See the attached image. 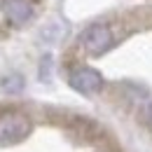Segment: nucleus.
<instances>
[{
    "mask_svg": "<svg viewBox=\"0 0 152 152\" xmlns=\"http://www.w3.org/2000/svg\"><path fill=\"white\" fill-rule=\"evenodd\" d=\"M2 14H5V19L10 23L21 26V23H26L33 17V5H31V0H5Z\"/></svg>",
    "mask_w": 152,
    "mask_h": 152,
    "instance_id": "nucleus-3",
    "label": "nucleus"
},
{
    "mask_svg": "<svg viewBox=\"0 0 152 152\" xmlns=\"http://www.w3.org/2000/svg\"><path fill=\"white\" fill-rule=\"evenodd\" d=\"M113 45V31L103 23H96L89 26L82 35H80V47L87 52V54H103L108 47Z\"/></svg>",
    "mask_w": 152,
    "mask_h": 152,
    "instance_id": "nucleus-1",
    "label": "nucleus"
},
{
    "mask_svg": "<svg viewBox=\"0 0 152 152\" xmlns=\"http://www.w3.org/2000/svg\"><path fill=\"white\" fill-rule=\"evenodd\" d=\"M70 87L80 94H96L103 87V77H101L98 70L84 66V68H77V70L70 73Z\"/></svg>",
    "mask_w": 152,
    "mask_h": 152,
    "instance_id": "nucleus-2",
    "label": "nucleus"
},
{
    "mask_svg": "<svg viewBox=\"0 0 152 152\" xmlns=\"http://www.w3.org/2000/svg\"><path fill=\"white\" fill-rule=\"evenodd\" d=\"M150 122H152V103H150Z\"/></svg>",
    "mask_w": 152,
    "mask_h": 152,
    "instance_id": "nucleus-4",
    "label": "nucleus"
}]
</instances>
